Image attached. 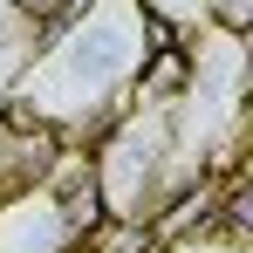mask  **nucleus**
I'll return each instance as SVG.
<instances>
[{
  "instance_id": "f03ea898",
  "label": "nucleus",
  "mask_w": 253,
  "mask_h": 253,
  "mask_svg": "<svg viewBox=\"0 0 253 253\" xmlns=\"http://www.w3.org/2000/svg\"><path fill=\"white\" fill-rule=\"evenodd\" d=\"M206 28H219V35H247L253 28V0H206Z\"/></svg>"
},
{
  "instance_id": "f257e3e1",
  "label": "nucleus",
  "mask_w": 253,
  "mask_h": 253,
  "mask_svg": "<svg viewBox=\"0 0 253 253\" xmlns=\"http://www.w3.org/2000/svg\"><path fill=\"white\" fill-rule=\"evenodd\" d=\"M7 14H14L21 28H35V35H48V28H62V21L76 14V0H7Z\"/></svg>"
}]
</instances>
